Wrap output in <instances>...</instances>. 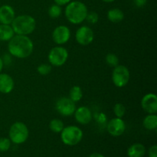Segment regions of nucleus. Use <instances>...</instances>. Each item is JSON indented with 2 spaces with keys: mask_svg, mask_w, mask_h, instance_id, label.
I'll list each match as a JSON object with an SVG mask.
<instances>
[{
  "mask_svg": "<svg viewBox=\"0 0 157 157\" xmlns=\"http://www.w3.org/2000/svg\"><path fill=\"white\" fill-rule=\"evenodd\" d=\"M71 38V31L67 26H57L52 32V39L58 45L66 44Z\"/></svg>",
  "mask_w": 157,
  "mask_h": 157,
  "instance_id": "9d476101",
  "label": "nucleus"
},
{
  "mask_svg": "<svg viewBox=\"0 0 157 157\" xmlns=\"http://www.w3.org/2000/svg\"><path fill=\"white\" fill-rule=\"evenodd\" d=\"M15 18V12L13 8L9 5H3L0 7V23L11 25Z\"/></svg>",
  "mask_w": 157,
  "mask_h": 157,
  "instance_id": "4468645a",
  "label": "nucleus"
},
{
  "mask_svg": "<svg viewBox=\"0 0 157 157\" xmlns=\"http://www.w3.org/2000/svg\"><path fill=\"white\" fill-rule=\"evenodd\" d=\"M9 135L11 142L15 144H21L29 138V128L24 123L15 122L11 126Z\"/></svg>",
  "mask_w": 157,
  "mask_h": 157,
  "instance_id": "20e7f679",
  "label": "nucleus"
},
{
  "mask_svg": "<svg viewBox=\"0 0 157 157\" xmlns=\"http://www.w3.org/2000/svg\"><path fill=\"white\" fill-rule=\"evenodd\" d=\"M103 2H113L114 0H102Z\"/></svg>",
  "mask_w": 157,
  "mask_h": 157,
  "instance_id": "473e14b6",
  "label": "nucleus"
},
{
  "mask_svg": "<svg viewBox=\"0 0 157 157\" xmlns=\"http://www.w3.org/2000/svg\"><path fill=\"white\" fill-rule=\"evenodd\" d=\"M49 128L52 132L55 133H61L64 128V124L62 121L60 119H53L50 121L49 124Z\"/></svg>",
  "mask_w": 157,
  "mask_h": 157,
  "instance_id": "412c9836",
  "label": "nucleus"
},
{
  "mask_svg": "<svg viewBox=\"0 0 157 157\" xmlns=\"http://www.w3.org/2000/svg\"><path fill=\"white\" fill-rule=\"evenodd\" d=\"M107 18L113 23H119L124 18V13L122 10L117 8L111 9L107 12Z\"/></svg>",
  "mask_w": 157,
  "mask_h": 157,
  "instance_id": "a211bd4d",
  "label": "nucleus"
},
{
  "mask_svg": "<svg viewBox=\"0 0 157 157\" xmlns=\"http://www.w3.org/2000/svg\"><path fill=\"white\" fill-rule=\"evenodd\" d=\"M52 65L48 64H41L37 68L38 74L41 75H48L52 71Z\"/></svg>",
  "mask_w": 157,
  "mask_h": 157,
  "instance_id": "393cba45",
  "label": "nucleus"
},
{
  "mask_svg": "<svg viewBox=\"0 0 157 157\" xmlns=\"http://www.w3.org/2000/svg\"><path fill=\"white\" fill-rule=\"evenodd\" d=\"M107 130L111 136H120L125 132L126 124L122 118H113L107 124Z\"/></svg>",
  "mask_w": 157,
  "mask_h": 157,
  "instance_id": "f8f14e48",
  "label": "nucleus"
},
{
  "mask_svg": "<svg viewBox=\"0 0 157 157\" xmlns=\"http://www.w3.org/2000/svg\"><path fill=\"white\" fill-rule=\"evenodd\" d=\"M94 38V34L92 29L87 25H83L77 30L75 33L76 41L81 45H88Z\"/></svg>",
  "mask_w": 157,
  "mask_h": 157,
  "instance_id": "1a4fd4ad",
  "label": "nucleus"
},
{
  "mask_svg": "<svg viewBox=\"0 0 157 157\" xmlns=\"http://www.w3.org/2000/svg\"><path fill=\"white\" fill-rule=\"evenodd\" d=\"M48 58L52 66L61 67L67 61L68 58V52L62 46H56L51 49L48 55Z\"/></svg>",
  "mask_w": 157,
  "mask_h": 157,
  "instance_id": "423d86ee",
  "label": "nucleus"
},
{
  "mask_svg": "<svg viewBox=\"0 0 157 157\" xmlns=\"http://www.w3.org/2000/svg\"><path fill=\"white\" fill-rule=\"evenodd\" d=\"M141 107L148 114L157 113V96L153 93L144 95L141 100Z\"/></svg>",
  "mask_w": 157,
  "mask_h": 157,
  "instance_id": "9b49d317",
  "label": "nucleus"
},
{
  "mask_svg": "<svg viewBox=\"0 0 157 157\" xmlns=\"http://www.w3.org/2000/svg\"><path fill=\"white\" fill-rule=\"evenodd\" d=\"M89 157H104L103 156L102 154L101 153H92Z\"/></svg>",
  "mask_w": 157,
  "mask_h": 157,
  "instance_id": "7c9ffc66",
  "label": "nucleus"
},
{
  "mask_svg": "<svg viewBox=\"0 0 157 157\" xmlns=\"http://www.w3.org/2000/svg\"><path fill=\"white\" fill-rule=\"evenodd\" d=\"M130 71L126 66L118 64L113 67L112 72V81L117 87H124L128 84L130 81Z\"/></svg>",
  "mask_w": 157,
  "mask_h": 157,
  "instance_id": "0eeeda50",
  "label": "nucleus"
},
{
  "mask_svg": "<svg viewBox=\"0 0 157 157\" xmlns=\"http://www.w3.org/2000/svg\"><path fill=\"white\" fill-rule=\"evenodd\" d=\"M62 142L67 146H75L83 138V131L77 126H67L61 132Z\"/></svg>",
  "mask_w": 157,
  "mask_h": 157,
  "instance_id": "39448f33",
  "label": "nucleus"
},
{
  "mask_svg": "<svg viewBox=\"0 0 157 157\" xmlns=\"http://www.w3.org/2000/svg\"><path fill=\"white\" fill-rule=\"evenodd\" d=\"M61 12H62V9L61 6L57 4L52 5L48 9V15L52 18H59L61 15Z\"/></svg>",
  "mask_w": 157,
  "mask_h": 157,
  "instance_id": "4be33fe9",
  "label": "nucleus"
},
{
  "mask_svg": "<svg viewBox=\"0 0 157 157\" xmlns=\"http://www.w3.org/2000/svg\"><path fill=\"white\" fill-rule=\"evenodd\" d=\"M87 12L88 10L84 3L80 1H73L67 5L64 13L69 22L79 25L86 19Z\"/></svg>",
  "mask_w": 157,
  "mask_h": 157,
  "instance_id": "f03ea898",
  "label": "nucleus"
},
{
  "mask_svg": "<svg viewBox=\"0 0 157 157\" xmlns=\"http://www.w3.org/2000/svg\"><path fill=\"white\" fill-rule=\"evenodd\" d=\"M55 2V4L58 5V6H65V5H67L69 2H71V0H54Z\"/></svg>",
  "mask_w": 157,
  "mask_h": 157,
  "instance_id": "c756f323",
  "label": "nucleus"
},
{
  "mask_svg": "<svg viewBox=\"0 0 157 157\" xmlns=\"http://www.w3.org/2000/svg\"><path fill=\"white\" fill-rule=\"evenodd\" d=\"M11 140L9 138H0V152H6L10 149Z\"/></svg>",
  "mask_w": 157,
  "mask_h": 157,
  "instance_id": "a878e982",
  "label": "nucleus"
},
{
  "mask_svg": "<svg viewBox=\"0 0 157 157\" xmlns=\"http://www.w3.org/2000/svg\"><path fill=\"white\" fill-rule=\"evenodd\" d=\"M55 108L58 113L64 117H71L74 114L76 110V105L73 101L69 98H59L55 104Z\"/></svg>",
  "mask_w": 157,
  "mask_h": 157,
  "instance_id": "6e6552de",
  "label": "nucleus"
},
{
  "mask_svg": "<svg viewBox=\"0 0 157 157\" xmlns=\"http://www.w3.org/2000/svg\"><path fill=\"white\" fill-rule=\"evenodd\" d=\"M145 153V147L141 144H133L127 150V155L129 157H144Z\"/></svg>",
  "mask_w": 157,
  "mask_h": 157,
  "instance_id": "f3484780",
  "label": "nucleus"
},
{
  "mask_svg": "<svg viewBox=\"0 0 157 157\" xmlns=\"http://www.w3.org/2000/svg\"><path fill=\"white\" fill-rule=\"evenodd\" d=\"M3 67H4V63H3L2 58L1 57H0V73H1L2 71Z\"/></svg>",
  "mask_w": 157,
  "mask_h": 157,
  "instance_id": "2f4dec72",
  "label": "nucleus"
},
{
  "mask_svg": "<svg viewBox=\"0 0 157 157\" xmlns=\"http://www.w3.org/2000/svg\"><path fill=\"white\" fill-rule=\"evenodd\" d=\"M15 35H29L35 31L36 21L29 15H21L14 18L11 24Z\"/></svg>",
  "mask_w": 157,
  "mask_h": 157,
  "instance_id": "7ed1b4c3",
  "label": "nucleus"
},
{
  "mask_svg": "<svg viewBox=\"0 0 157 157\" xmlns=\"http://www.w3.org/2000/svg\"><path fill=\"white\" fill-rule=\"evenodd\" d=\"M74 114L77 122L82 125L88 124L92 121L91 111L90 108L86 106H81L78 108H76Z\"/></svg>",
  "mask_w": 157,
  "mask_h": 157,
  "instance_id": "ddd939ff",
  "label": "nucleus"
},
{
  "mask_svg": "<svg viewBox=\"0 0 157 157\" xmlns=\"http://www.w3.org/2000/svg\"><path fill=\"white\" fill-rule=\"evenodd\" d=\"M15 35V34L11 25L0 24V41H10Z\"/></svg>",
  "mask_w": 157,
  "mask_h": 157,
  "instance_id": "dca6fc26",
  "label": "nucleus"
},
{
  "mask_svg": "<svg viewBox=\"0 0 157 157\" xmlns=\"http://www.w3.org/2000/svg\"><path fill=\"white\" fill-rule=\"evenodd\" d=\"M126 107L121 103H117L113 107V113L116 115V117L122 118L126 113Z\"/></svg>",
  "mask_w": 157,
  "mask_h": 157,
  "instance_id": "b1692460",
  "label": "nucleus"
},
{
  "mask_svg": "<svg viewBox=\"0 0 157 157\" xmlns=\"http://www.w3.org/2000/svg\"><path fill=\"white\" fill-rule=\"evenodd\" d=\"M83 98L82 89L79 86H74L69 91V98L76 103L81 101Z\"/></svg>",
  "mask_w": 157,
  "mask_h": 157,
  "instance_id": "aec40b11",
  "label": "nucleus"
},
{
  "mask_svg": "<svg viewBox=\"0 0 157 157\" xmlns=\"http://www.w3.org/2000/svg\"><path fill=\"white\" fill-rule=\"evenodd\" d=\"M147 0H134V4L136 5V6L137 7L141 8L144 7L146 4H147Z\"/></svg>",
  "mask_w": 157,
  "mask_h": 157,
  "instance_id": "c85d7f7f",
  "label": "nucleus"
},
{
  "mask_svg": "<svg viewBox=\"0 0 157 157\" xmlns=\"http://www.w3.org/2000/svg\"><path fill=\"white\" fill-rule=\"evenodd\" d=\"M15 87L14 80L10 75L5 73H0V93L9 94L13 90Z\"/></svg>",
  "mask_w": 157,
  "mask_h": 157,
  "instance_id": "2eb2a0df",
  "label": "nucleus"
},
{
  "mask_svg": "<svg viewBox=\"0 0 157 157\" xmlns=\"http://www.w3.org/2000/svg\"><path fill=\"white\" fill-rule=\"evenodd\" d=\"M149 157H157V147L156 145H153L149 149Z\"/></svg>",
  "mask_w": 157,
  "mask_h": 157,
  "instance_id": "cd10ccee",
  "label": "nucleus"
},
{
  "mask_svg": "<svg viewBox=\"0 0 157 157\" xmlns=\"http://www.w3.org/2000/svg\"><path fill=\"white\" fill-rule=\"evenodd\" d=\"M143 125L147 130H154L157 128V116L155 114H148L143 121Z\"/></svg>",
  "mask_w": 157,
  "mask_h": 157,
  "instance_id": "6ab92c4d",
  "label": "nucleus"
},
{
  "mask_svg": "<svg viewBox=\"0 0 157 157\" xmlns=\"http://www.w3.org/2000/svg\"><path fill=\"white\" fill-rule=\"evenodd\" d=\"M85 20H87L90 24H96L98 21V20H99V16H98V14L96 13L95 12H87Z\"/></svg>",
  "mask_w": 157,
  "mask_h": 157,
  "instance_id": "bb28decb",
  "label": "nucleus"
},
{
  "mask_svg": "<svg viewBox=\"0 0 157 157\" xmlns=\"http://www.w3.org/2000/svg\"><path fill=\"white\" fill-rule=\"evenodd\" d=\"M33 49V41L27 35H14L8 44L9 54L17 58H28L32 54Z\"/></svg>",
  "mask_w": 157,
  "mask_h": 157,
  "instance_id": "f257e3e1",
  "label": "nucleus"
},
{
  "mask_svg": "<svg viewBox=\"0 0 157 157\" xmlns=\"http://www.w3.org/2000/svg\"><path fill=\"white\" fill-rule=\"evenodd\" d=\"M105 61L106 63H107L110 67H115L116 66H117L118 64H119V58H118V57L115 54L113 53L107 54V55H106Z\"/></svg>",
  "mask_w": 157,
  "mask_h": 157,
  "instance_id": "5701e85b",
  "label": "nucleus"
}]
</instances>
